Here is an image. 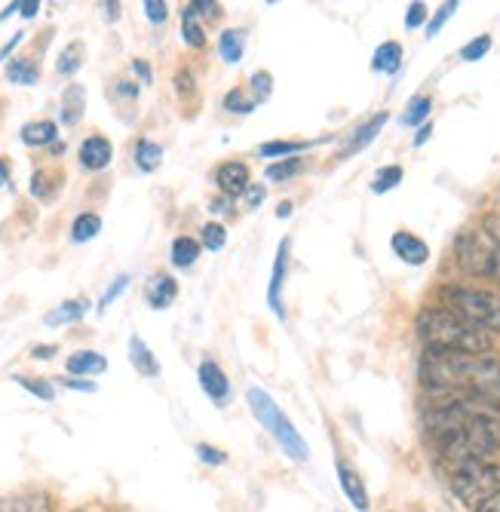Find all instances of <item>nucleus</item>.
Instances as JSON below:
<instances>
[{"mask_svg":"<svg viewBox=\"0 0 500 512\" xmlns=\"http://www.w3.org/2000/svg\"><path fill=\"white\" fill-rule=\"evenodd\" d=\"M500 408L470 399L445 396L427 411V433L442 460L464 467L473 460H491L500 451Z\"/></svg>","mask_w":500,"mask_h":512,"instance_id":"nucleus-1","label":"nucleus"},{"mask_svg":"<svg viewBox=\"0 0 500 512\" xmlns=\"http://www.w3.org/2000/svg\"><path fill=\"white\" fill-rule=\"evenodd\" d=\"M421 384L436 396H470L500 408V359L451 353V350H424L421 356Z\"/></svg>","mask_w":500,"mask_h":512,"instance_id":"nucleus-2","label":"nucleus"},{"mask_svg":"<svg viewBox=\"0 0 500 512\" xmlns=\"http://www.w3.org/2000/svg\"><path fill=\"white\" fill-rule=\"evenodd\" d=\"M415 332L424 350H451V353H473V356L491 353V335L448 307L421 310L415 319Z\"/></svg>","mask_w":500,"mask_h":512,"instance_id":"nucleus-3","label":"nucleus"},{"mask_svg":"<svg viewBox=\"0 0 500 512\" xmlns=\"http://www.w3.org/2000/svg\"><path fill=\"white\" fill-rule=\"evenodd\" d=\"M439 301H442V307L470 319L473 325H479V329H485L488 335L491 332L500 335V295L497 292L473 289V286H442Z\"/></svg>","mask_w":500,"mask_h":512,"instance_id":"nucleus-4","label":"nucleus"},{"mask_svg":"<svg viewBox=\"0 0 500 512\" xmlns=\"http://www.w3.org/2000/svg\"><path fill=\"white\" fill-rule=\"evenodd\" d=\"M246 402H249L252 414L258 417V424L277 439V445H280L292 460H307V445H304L301 433L295 430V424L289 421V417L280 411V405H277L274 399H270V393L252 387V390L246 393Z\"/></svg>","mask_w":500,"mask_h":512,"instance_id":"nucleus-5","label":"nucleus"},{"mask_svg":"<svg viewBox=\"0 0 500 512\" xmlns=\"http://www.w3.org/2000/svg\"><path fill=\"white\" fill-rule=\"evenodd\" d=\"M451 491L470 509L482 506L488 497H494L500 491V463L473 460V463H464V467H454Z\"/></svg>","mask_w":500,"mask_h":512,"instance_id":"nucleus-6","label":"nucleus"},{"mask_svg":"<svg viewBox=\"0 0 500 512\" xmlns=\"http://www.w3.org/2000/svg\"><path fill=\"white\" fill-rule=\"evenodd\" d=\"M215 184H218V191L221 197L227 200H237L249 191V166L246 163H237V160H227L215 169Z\"/></svg>","mask_w":500,"mask_h":512,"instance_id":"nucleus-7","label":"nucleus"},{"mask_svg":"<svg viewBox=\"0 0 500 512\" xmlns=\"http://www.w3.org/2000/svg\"><path fill=\"white\" fill-rule=\"evenodd\" d=\"M289 252H292V240H280L277 246V258H274V273H270V286H267V304L274 310L280 319H286L283 313V304H280V292H283V283H286V267H289Z\"/></svg>","mask_w":500,"mask_h":512,"instance_id":"nucleus-8","label":"nucleus"},{"mask_svg":"<svg viewBox=\"0 0 500 512\" xmlns=\"http://www.w3.org/2000/svg\"><path fill=\"white\" fill-rule=\"evenodd\" d=\"M200 387H203V393L215 402V405H227V396H231V381H227V375L221 371V365L218 362H212V359H206V362H200Z\"/></svg>","mask_w":500,"mask_h":512,"instance_id":"nucleus-9","label":"nucleus"},{"mask_svg":"<svg viewBox=\"0 0 500 512\" xmlns=\"http://www.w3.org/2000/svg\"><path fill=\"white\" fill-rule=\"evenodd\" d=\"M114 160V145L108 142L105 135H89L86 142L80 145V166L89 172H102L108 169Z\"/></svg>","mask_w":500,"mask_h":512,"instance_id":"nucleus-10","label":"nucleus"},{"mask_svg":"<svg viewBox=\"0 0 500 512\" xmlns=\"http://www.w3.org/2000/svg\"><path fill=\"white\" fill-rule=\"evenodd\" d=\"M0 512H53L47 491H16L0 500Z\"/></svg>","mask_w":500,"mask_h":512,"instance_id":"nucleus-11","label":"nucleus"},{"mask_svg":"<svg viewBox=\"0 0 500 512\" xmlns=\"http://www.w3.org/2000/svg\"><path fill=\"white\" fill-rule=\"evenodd\" d=\"M178 298V283L169 276V273H154L148 283H145V301L154 307V310H166L172 307V301Z\"/></svg>","mask_w":500,"mask_h":512,"instance_id":"nucleus-12","label":"nucleus"},{"mask_svg":"<svg viewBox=\"0 0 500 512\" xmlns=\"http://www.w3.org/2000/svg\"><path fill=\"white\" fill-rule=\"evenodd\" d=\"M338 482L347 494V500L359 509V512H366L369 509V491H366V482L359 479V473L350 467V463H338Z\"/></svg>","mask_w":500,"mask_h":512,"instance_id":"nucleus-13","label":"nucleus"},{"mask_svg":"<svg viewBox=\"0 0 500 512\" xmlns=\"http://www.w3.org/2000/svg\"><path fill=\"white\" fill-rule=\"evenodd\" d=\"M384 123H387V114H375L369 123H362L359 129H353V135H350V142L341 148V160H350L353 154H359L366 145H372L375 138H378V132L384 129Z\"/></svg>","mask_w":500,"mask_h":512,"instance_id":"nucleus-14","label":"nucleus"},{"mask_svg":"<svg viewBox=\"0 0 500 512\" xmlns=\"http://www.w3.org/2000/svg\"><path fill=\"white\" fill-rule=\"evenodd\" d=\"M65 371H68V375H80V378L102 375V371H108V359L102 353H96V350H77V353L68 356Z\"/></svg>","mask_w":500,"mask_h":512,"instance_id":"nucleus-15","label":"nucleus"},{"mask_svg":"<svg viewBox=\"0 0 500 512\" xmlns=\"http://www.w3.org/2000/svg\"><path fill=\"white\" fill-rule=\"evenodd\" d=\"M393 252L405 261V264H424L430 258V249L424 240H418L415 234H408V230H399V234H393L390 240Z\"/></svg>","mask_w":500,"mask_h":512,"instance_id":"nucleus-16","label":"nucleus"},{"mask_svg":"<svg viewBox=\"0 0 500 512\" xmlns=\"http://www.w3.org/2000/svg\"><path fill=\"white\" fill-rule=\"evenodd\" d=\"M129 362H132V368L139 371L142 378H157V375H160V362H157V356L151 353V347H148L139 335H132V338H129Z\"/></svg>","mask_w":500,"mask_h":512,"instance_id":"nucleus-17","label":"nucleus"},{"mask_svg":"<svg viewBox=\"0 0 500 512\" xmlns=\"http://www.w3.org/2000/svg\"><path fill=\"white\" fill-rule=\"evenodd\" d=\"M218 53L227 65H240L246 53V31L243 28H227L218 37Z\"/></svg>","mask_w":500,"mask_h":512,"instance_id":"nucleus-18","label":"nucleus"},{"mask_svg":"<svg viewBox=\"0 0 500 512\" xmlns=\"http://www.w3.org/2000/svg\"><path fill=\"white\" fill-rule=\"evenodd\" d=\"M59 138V126L53 120H37V123H25L22 126V142L28 148H47Z\"/></svg>","mask_w":500,"mask_h":512,"instance_id":"nucleus-19","label":"nucleus"},{"mask_svg":"<svg viewBox=\"0 0 500 512\" xmlns=\"http://www.w3.org/2000/svg\"><path fill=\"white\" fill-rule=\"evenodd\" d=\"M83 111H86V89L80 83H71L62 92V123L65 126H77Z\"/></svg>","mask_w":500,"mask_h":512,"instance_id":"nucleus-20","label":"nucleus"},{"mask_svg":"<svg viewBox=\"0 0 500 512\" xmlns=\"http://www.w3.org/2000/svg\"><path fill=\"white\" fill-rule=\"evenodd\" d=\"M200 252H203V246H200L194 237H175V240H172L169 261H172V267H178V270H188V267L197 264Z\"/></svg>","mask_w":500,"mask_h":512,"instance_id":"nucleus-21","label":"nucleus"},{"mask_svg":"<svg viewBox=\"0 0 500 512\" xmlns=\"http://www.w3.org/2000/svg\"><path fill=\"white\" fill-rule=\"evenodd\" d=\"M86 310H89V301H65V304H59L56 310H50L47 316H43V325H47V329H56V325L77 322V319L86 316Z\"/></svg>","mask_w":500,"mask_h":512,"instance_id":"nucleus-22","label":"nucleus"},{"mask_svg":"<svg viewBox=\"0 0 500 512\" xmlns=\"http://www.w3.org/2000/svg\"><path fill=\"white\" fill-rule=\"evenodd\" d=\"M160 163H163V148L151 142V138H139V142H135V166L142 172H157Z\"/></svg>","mask_w":500,"mask_h":512,"instance_id":"nucleus-23","label":"nucleus"},{"mask_svg":"<svg viewBox=\"0 0 500 512\" xmlns=\"http://www.w3.org/2000/svg\"><path fill=\"white\" fill-rule=\"evenodd\" d=\"M83 59H86V46H83V40H71L65 50H62V56H59V62H56V71L62 74V77H74L80 68H83Z\"/></svg>","mask_w":500,"mask_h":512,"instance_id":"nucleus-24","label":"nucleus"},{"mask_svg":"<svg viewBox=\"0 0 500 512\" xmlns=\"http://www.w3.org/2000/svg\"><path fill=\"white\" fill-rule=\"evenodd\" d=\"M372 65H375V71H381V74H396V71L402 68V46H399L396 40L381 43Z\"/></svg>","mask_w":500,"mask_h":512,"instance_id":"nucleus-25","label":"nucleus"},{"mask_svg":"<svg viewBox=\"0 0 500 512\" xmlns=\"http://www.w3.org/2000/svg\"><path fill=\"white\" fill-rule=\"evenodd\" d=\"M99 230H102V218L96 212H83L71 224V240L74 243H89V240L99 237Z\"/></svg>","mask_w":500,"mask_h":512,"instance_id":"nucleus-26","label":"nucleus"},{"mask_svg":"<svg viewBox=\"0 0 500 512\" xmlns=\"http://www.w3.org/2000/svg\"><path fill=\"white\" fill-rule=\"evenodd\" d=\"M181 37H185V43L191 46V50H203L206 46V31L188 7L181 10Z\"/></svg>","mask_w":500,"mask_h":512,"instance_id":"nucleus-27","label":"nucleus"},{"mask_svg":"<svg viewBox=\"0 0 500 512\" xmlns=\"http://www.w3.org/2000/svg\"><path fill=\"white\" fill-rule=\"evenodd\" d=\"M313 142H283V138H277V142H267L258 148V157H280V160H289L295 154H304L310 151Z\"/></svg>","mask_w":500,"mask_h":512,"instance_id":"nucleus-28","label":"nucleus"},{"mask_svg":"<svg viewBox=\"0 0 500 512\" xmlns=\"http://www.w3.org/2000/svg\"><path fill=\"white\" fill-rule=\"evenodd\" d=\"M7 80L10 83H19V86H34L40 80V68L31 59H13L7 65Z\"/></svg>","mask_w":500,"mask_h":512,"instance_id":"nucleus-29","label":"nucleus"},{"mask_svg":"<svg viewBox=\"0 0 500 512\" xmlns=\"http://www.w3.org/2000/svg\"><path fill=\"white\" fill-rule=\"evenodd\" d=\"M301 172H304V160L301 157H289V160H280V163H270L264 169V178L267 181H289V178H295Z\"/></svg>","mask_w":500,"mask_h":512,"instance_id":"nucleus-30","label":"nucleus"},{"mask_svg":"<svg viewBox=\"0 0 500 512\" xmlns=\"http://www.w3.org/2000/svg\"><path fill=\"white\" fill-rule=\"evenodd\" d=\"M224 243H227V230H224V224H218V221L203 224V230H200V246H203V249L221 252Z\"/></svg>","mask_w":500,"mask_h":512,"instance_id":"nucleus-31","label":"nucleus"},{"mask_svg":"<svg viewBox=\"0 0 500 512\" xmlns=\"http://www.w3.org/2000/svg\"><path fill=\"white\" fill-rule=\"evenodd\" d=\"M224 108L231 111V114H252L258 108V102L252 99V92H246V89H231V92H227V99H224Z\"/></svg>","mask_w":500,"mask_h":512,"instance_id":"nucleus-32","label":"nucleus"},{"mask_svg":"<svg viewBox=\"0 0 500 512\" xmlns=\"http://www.w3.org/2000/svg\"><path fill=\"white\" fill-rule=\"evenodd\" d=\"M19 387H25L28 393H34L37 399H43V402H53L56 399V387L50 384V381H43V378H28V375H16L13 378Z\"/></svg>","mask_w":500,"mask_h":512,"instance_id":"nucleus-33","label":"nucleus"},{"mask_svg":"<svg viewBox=\"0 0 500 512\" xmlns=\"http://www.w3.org/2000/svg\"><path fill=\"white\" fill-rule=\"evenodd\" d=\"M399 181H402V166H387V169H381V172L375 175L372 191H375V194H387V191L396 188Z\"/></svg>","mask_w":500,"mask_h":512,"instance_id":"nucleus-34","label":"nucleus"},{"mask_svg":"<svg viewBox=\"0 0 500 512\" xmlns=\"http://www.w3.org/2000/svg\"><path fill=\"white\" fill-rule=\"evenodd\" d=\"M430 108H433V102H430L427 96L412 99V105H408V111L402 114V123H405V126H418V123H424L427 114H430Z\"/></svg>","mask_w":500,"mask_h":512,"instance_id":"nucleus-35","label":"nucleus"},{"mask_svg":"<svg viewBox=\"0 0 500 512\" xmlns=\"http://www.w3.org/2000/svg\"><path fill=\"white\" fill-rule=\"evenodd\" d=\"M249 92H252V99L261 105L270 92H274V77H270L267 71H258V74H252V83H249Z\"/></svg>","mask_w":500,"mask_h":512,"instance_id":"nucleus-36","label":"nucleus"},{"mask_svg":"<svg viewBox=\"0 0 500 512\" xmlns=\"http://www.w3.org/2000/svg\"><path fill=\"white\" fill-rule=\"evenodd\" d=\"M488 50H491V37L482 34V37H476V40H470V43L464 46V50H461V59H464V62H479Z\"/></svg>","mask_w":500,"mask_h":512,"instance_id":"nucleus-37","label":"nucleus"},{"mask_svg":"<svg viewBox=\"0 0 500 512\" xmlns=\"http://www.w3.org/2000/svg\"><path fill=\"white\" fill-rule=\"evenodd\" d=\"M126 286H129V276H117V279H114V286H111V289L102 295V301H99V313H105V310L126 292Z\"/></svg>","mask_w":500,"mask_h":512,"instance_id":"nucleus-38","label":"nucleus"},{"mask_svg":"<svg viewBox=\"0 0 500 512\" xmlns=\"http://www.w3.org/2000/svg\"><path fill=\"white\" fill-rule=\"evenodd\" d=\"M31 194H34L37 200H50V197H53L50 175H47V172H34V175H31Z\"/></svg>","mask_w":500,"mask_h":512,"instance_id":"nucleus-39","label":"nucleus"},{"mask_svg":"<svg viewBox=\"0 0 500 512\" xmlns=\"http://www.w3.org/2000/svg\"><path fill=\"white\" fill-rule=\"evenodd\" d=\"M188 10H191L197 19H218V16H221V7L212 4V0H191Z\"/></svg>","mask_w":500,"mask_h":512,"instance_id":"nucleus-40","label":"nucleus"},{"mask_svg":"<svg viewBox=\"0 0 500 512\" xmlns=\"http://www.w3.org/2000/svg\"><path fill=\"white\" fill-rule=\"evenodd\" d=\"M111 92H114V99H117V102H129V105H135V99H139V86L129 83V80H117Z\"/></svg>","mask_w":500,"mask_h":512,"instance_id":"nucleus-41","label":"nucleus"},{"mask_svg":"<svg viewBox=\"0 0 500 512\" xmlns=\"http://www.w3.org/2000/svg\"><path fill=\"white\" fill-rule=\"evenodd\" d=\"M145 16L154 22V25H163L166 19H169V7L163 4V0H145Z\"/></svg>","mask_w":500,"mask_h":512,"instance_id":"nucleus-42","label":"nucleus"},{"mask_svg":"<svg viewBox=\"0 0 500 512\" xmlns=\"http://www.w3.org/2000/svg\"><path fill=\"white\" fill-rule=\"evenodd\" d=\"M454 10H458V4H442V7H439V13L433 16V22L427 25V37H436V34H439V28L454 16Z\"/></svg>","mask_w":500,"mask_h":512,"instance_id":"nucleus-43","label":"nucleus"},{"mask_svg":"<svg viewBox=\"0 0 500 512\" xmlns=\"http://www.w3.org/2000/svg\"><path fill=\"white\" fill-rule=\"evenodd\" d=\"M197 457H200L203 463H212V467H221V463L227 460L218 448H212V445H206V442H203V445H197Z\"/></svg>","mask_w":500,"mask_h":512,"instance_id":"nucleus-44","label":"nucleus"},{"mask_svg":"<svg viewBox=\"0 0 500 512\" xmlns=\"http://www.w3.org/2000/svg\"><path fill=\"white\" fill-rule=\"evenodd\" d=\"M427 19V4H412L405 13V28H418Z\"/></svg>","mask_w":500,"mask_h":512,"instance_id":"nucleus-45","label":"nucleus"},{"mask_svg":"<svg viewBox=\"0 0 500 512\" xmlns=\"http://www.w3.org/2000/svg\"><path fill=\"white\" fill-rule=\"evenodd\" d=\"M267 191H264V184H249V191H246V206L249 209H258L264 203Z\"/></svg>","mask_w":500,"mask_h":512,"instance_id":"nucleus-46","label":"nucleus"},{"mask_svg":"<svg viewBox=\"0 0 500 512\" xmlns=\"http://www.w3.org/2000/svg\"><path fill=\"white\" fill-rule=\"evenodd\" d=\"M488 279H494V283L500 286V240H494V252H491V264H488Z\"/></svg>","mask_w":500,"mask_h":512,"instance_id":"nucleus-47","label":"nucleus"},{"mask_svg":"<svg viewBox=\"0 0 500 512\" xmlns=\"http://www.w3.org/2000/svg\"><path fill=\"white\" fill-rule=\"evenodd\" d=\"M62 384L68 390H80V393H96V384L93 381H77V378H62Z\"/></svg>","mask_w":500,"mask_h":512,"instance_id":"nucleus-48","label":"nucleus"},{"mask_svg":"<svg viewBox=\"0 0 500 512\" xmlns=\"http://www.w3.org/2000/svg\"><path fill=\"white\" fill-rule=\"evenodd\" d=\"M22 40H25V31H16V37H13L10 43H4V46H0V62H7V56H10V53L16 50V46H19Z\"/></svg>","mask_w":500,"mask_h":512,"instance_id":"nucleus-49","label":"nucleus"},{"mask_svg":"<svg viewBox=\"0 0 500 512\" xmlns=\"http://www.w3.org/2000/svg\"><path fill=\"white\" fill-rule=\"evenodd\" d=\"M56 353H59V347H53V344H40V347H34V350H31V356H34V359H53Z\"/></svg>","mask_w":500,"mask_h":512,"instance_id":"nucleus-50","label":"nucleus"},{"mask_svg":"<svg viewBox=\"0 0 500 512\" xmlns=\"http://www.w3.org/2000/svg\"><path fill=\"white\" fill-rule=\"evenodd\" d=\"M473 512H500V491H497L494 497H488L482 506H476Z\"/></svg>","mask_w":500,"mask_h":512,"instance_id":"nucleus-51","label":"nucleus"},{"mask_svg":"<svg viewBox=\"0 0 500 512\" xmlns=\"http://www.w3.org/2000/svg\"><path fill=\"white\" fill-rule=\"evenodd\" d=\"M132 71L142 77V83H151V68H148L145 62H139V59H135V62H132Z\"/></svg>","mask_w":500,"mask_h":512,"instance_id":"nucleus-52","label":"nucleus"},{"mask_svg":"<svg viewBox=\"0 0 500 512\" xmlns=\"http://www.w3.org/2000/svg\"><path fill=\"white\" fill-rule=\"evenodd\" d=\"M37 10H40L37 0H22V10H19V13H22L25 19H31V16H37Z\"/></svg>","mask_w":500,"mask_h":512,"instance_id":"nucleus-53","label":"nucleus"},{"mask_svg":"<svg viewBox=\"0 0 500 512\" xmlns=\"http://www.w3.org/2000/svg\"><path fill=\"white\" fill-rule=\"evenodd\" d=\"M209 212H218V215H227V212H231V206H227V197L212 200V203H209Z\"/></svg>","mask_w":500,"mask_h":512,"instance_id":"nucleus-54","label":"nucleus"},{"mask_svg":"<svg viewBox=\"0 0 500 512\" xmlns=\"http://www.w3.org/2000/svg\"><path fill=\"white\" fill-rule=\"evenodd\" d=\"M7 184H10V163L0 157V188H7Z\"/></svg>","mask_w":500,"mask_h":512,"instance_id":"nucleus-55","label":"nucleus"},{"mask_svg":"<svg viewBox=\"0 0 500 512\" xmlns=\"http://www.w3.org/2000/svg\"><path fill=\"white\" fill-rule=\"evenodd\" d=\"M430 132H433V126H430V123H424V126L418 129V135H415V145H424L427 138H430Z\"/></svg>","mask_w":500,"mask_h":512,"instance_id":"nucleus-56","label":"nucleus"},{"mask_svg":"<svg viewBox=\"0 0 500 512\" xmlns=\"http://www.w3.org/2000/svg\"><path fill=\"white\" fill-rule=\"evenodd\" d=\"M105 16L108 19H117L120 16V4H105Z\"/></svg>","mask_w":500,"mask_h":512,"instance_id":"nucleus-57","label":"nucleus"},{"mask_svg":"<svg viewBox=\"0 0 500 512\" xmlns=\"http://www.w3.org/2000/svg\"><path fill=\"white\" fill-rule=\"evenodd\" d=\"M292 215V203H280V209H277V218H289Z\"/></svg>","mask_w":500,"mask_h":512,"instance_id":"nucleus-58","label":"nucleus"},{"mask_svg":"<svg viewBox=\"0 0 500 512\" xmlns=\"http://www.w3.org/2000/svg\"><path fill=\"white\" fill-rule=\"evenodd\" d=\"M494 218H497V221H500V215H494Z\"/></svg>","mask_w":500,"mask_h":512,"instance_id":"nucleus-59","label":"nucleus"}]
</instances>
